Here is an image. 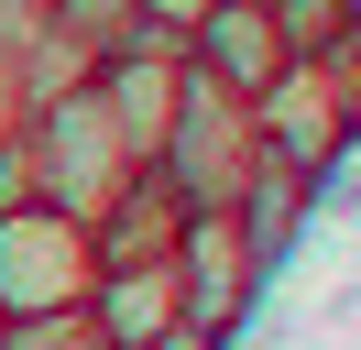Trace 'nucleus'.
I'll return each mask as SVG.
<instances>
[{
	"instance_id": "1",
	"label": "nucleus",
	"mask_w": 361,
	"mask_h": 350,
	"mask_svg": "<svg viewBox=\"0 0 361 350\" xmlns=\"http://www.w3.org/2000/svg\"><path fill=\"white\" fill-rule=\"evenodd\" d=\"M88 274H99V252H88V230L77 219H55V208H0V328H23V318H77L88 306Z\"/></svg>"
},
{
	"instance_id": "2",
	"label": "nucleus",
	"mask_w": 361,
	"mask_h": 350,
	"mask_svg": "<svg viewBox=\"0 0 361 350\" xmlns=\"http://www.w3.org/2000/svg\"><path fill=\"white\" fill-rule=\"evenodd\" d=\"M164 274H176V318L197 328V339H219V328H230V318L252 306L263 262L241 252L230 208H186V219H176V241H164Z\"/></svg>"
},
{
	"instance_id": "3",
	"label": "nucleus",
	"mask_w": 361,
	"mask_h": 350,
	"mask_svg": "<svg viewBox=\"0 0 361 350\" xmlns=\"http://www.w3.org/2000/svg\"><path fill=\"white\" fill-rule=\"evenodd\" d=\"M186 66L219 77L230 99H263V88L285 77V44H274L263 0H197V22H186Z\"/></svg>"
},
{
	"instance_id": "4",
	"label": "nucleus",
	"mask_w": 361,
	"mask_h": 350,
	"mask_svg": "<svg viewBox=\"0 0 361 350\" xmlns=\"http://www.w3.org/2000/svg\"><path fill=\"white\" fill-rule=\"evenodd\" d=\"M263 22H274V44H285V66H307V55H339V44H350L339 0H263Z\"/></svg>"
},
{
	"instance_id": "5",
	"label": "nucleus",
	"mask_w": 361,
	"mask_h": 350,
	"mask_svg": "<svg viewBox=\"0 0 361 350\" xmlns=\"http://www.w3.org/2000/svg\"><path fill=\"white\" fill-rule=\"evenodd\" d=\"M132 350H219V339H197V328H154V339H132Z\"/></svg>"
}]
</instances>
